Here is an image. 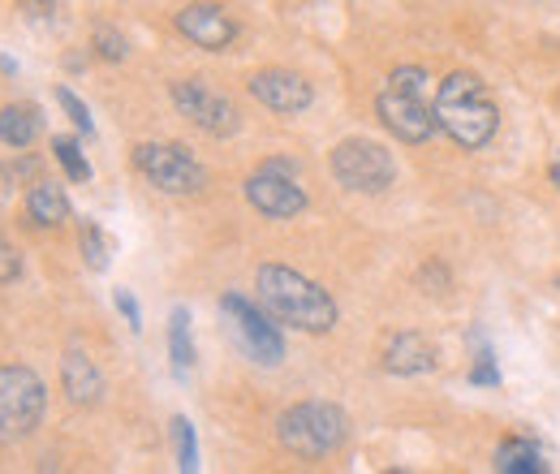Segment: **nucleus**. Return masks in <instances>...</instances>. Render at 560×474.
Wrapping results in <instances>:
<instances>
[{
	"label": "nucleus",
	"mask_w": 560,
	"mask_h": 474,
	"mask_svg": "<svg viewBox=\"0 0 560 474\" xmlns=\"http://www.w3.org/2000/svg\"><path fill=\"white\" fill-rule=\"evenodd\" d=\"M173 104H177V113H182L186 122H195V126L211 138L237 135V126H242L233 100L220 95L208 78H182V82H173Z\"/></svg>",
	"instance_id": "obj_9"
},
{
	"label": "nucleus",
	"mask_w": 560,
	"mask_h": 474,
	"mask_svg": "<svg viewBox=\"0 0 560 474\" xmlns=\"http://www.w3.org/2000/svg\"><path fill=\"white\" fill-rule=\"evenodd\" d=\"M220 315H224V328H229L233 345H237L250 362H259V367H280V362H284L280 324L264 307H255V302L242 298V293H224V298H220Z\"/></svg>",
	"instance_id": "obj_5"
},
{
	"label": "nucleus",
	"mask_w": 560,
	"mask_h": 474,
	"mask_svg": "<svg viewBox=\"0 0 560 474\" xmlns=\"http://www.w3.org/2000/svg\"><path fill=\"white\" fill-rule=\"evenodd\" d=\"M57 104L66 108V117H70L73 126L82 130V135H86V138H95V122H91V108H86V104H82V100L73 95L70 86H57Z\"/></svg>",
	"instance_id": "obj_23"
},
{
	"label": "nucleus",
	"mask_w": 560,
	"mask_h": 474,
	"mask_svg": "<svg viewBox=\"0 0 560 474\" xmlns=\"http://www.w3.org/2000/svg\"><path fill=\"white\" fill-rule=\"evenodd\" d=\"M61 389H66V397L73 406H95L104 397V375L82 349H70L61 358Z\"/></svg>",
	"instance_id": "obj_13"
},
{
	"label": "nucleus",
	"mask_w": 560,
	"mask_h": 474,
	"mask_svg": "<svg viewBox=\"0 0 560 474\" xmlns=\"http://www.w3.org/2000/svg\"><path fill=\"white\" fill-rule=\"evenodd\" d=\"M495 471H504V474H544V471H548V462H544V453H539V444H535V440L513 436V440H504V444L495 449Z\"/></svg>",
	"instance_id": "obj_17"
},
{
	"label": "nucleus",
	"mask_w": 560,
	"mask_h": 474,
	"mask_svg": "<svg viewBox=\"0 0 560 474\" xmlns=\"http://www.w3.org/2000/svg\"><path fill=\"white\" fill-rule=\"evenodd\" d=\"M168 354H173L177 380H186V371L195 367V340H190V311L186 307H173V315H168Z\"/></svg>",
	"instance_id": "obj_18"
},
{
	"label": "nucleus",
	"mask_w": 560,
	"mask_h": 474,
	"mask_svg": "<svg viewBox=\"0 0 560 474\" xmlns=\"http://www.w3.org/2000/svg\"><path fill=\"white\" fill-rule=\"evenodd\" d=\"M277 436L293 458H302V462H324V458L341 453V444L350 440V418H346L341 406L302 402V406L280 414Z\"/></svg>",
	"instance_id": "obj_4"
},
{
	"label": "nucleus",
	"mask_w": 560,
	"mask_h": 474,
	"mask_svg": "<svg viewBox=\"0 0 560 474\" xmlns=\"http://www.w3.org/2000/svg\"><path fill=\"white\" fill-rule=\"evenodd\" d=\"M470 384H500V371H495V358H491V349L479 354V362H475V371H470Z\"/></svg>",
	"instance_id": "obj_26"
},
{
	"label": "nucleus",
	"mask_w": 560,
	"mask_h": 474,
	"mask_svg": "<svg viewBox=\"0 0 560 474\" xmlns=\"http://www.w3.org/2000/svg\"><path fill=\"white\" fill-rule=\"evenodd\" d=\"M250 95L272 113H302L315 104L311 82L302 73H289V69H259L250 78Z\"/></svg>",
	"instance_id": "obj_12"
},
{
	"label": "nucleus",
	"mask_w": 560,
	"mask_h": 474,
	"mask_svg": "<svg viewBox=\"0 0 560 474\" xmlns=\"http://www.w3.org/2000/svg\"><path fill=\"white\" fill-rule=\"evenodd\" d=\"M22 207H26V220L39 224V229H61V224L70 220V199H66V190H61L57 182H48V177L31 182L26 204Z\"/></svg>",
	"instance_id": "obj_15"
},
{
	"label": "nucleus",
	"mask_w": 560,
	"mask_h": 474,
	"mask_svg": "<svg viewBox=\"0 0 560 474\" xmlns=\"http://www.w3.org/2000/svg\"><path fill=\"white\" fill-rule=\"evenodd\" d=\"M552 186L560 190V155H557V164H552Z\"/></svg>",
	"instance_id": "obj_27"
},
{
	"label": "nucleus",
	"mask_w": 560,
	"mask_h": 474,
	"mask_svg": "<svg viewBox=\"0 0 560 474\" xmlns=\"http://www.w3.org/2000/svg\"><path fill=\"white\" fill-rule=\"evenodd\" d=\"M557 285H560V280H557Z\"/></svg>",
	"instance_id": "obj_29"
},
{
	"label": "nucleus",
	"mask_w": 560,
	"mask_h": 474,
	"mask_svg": "<svg viewBox=\"0 0 560 474\" xmlns=\"http://www.w3.org/2000/svg\"><path fill=\"white\" fill-rule=\"evenodd\" d=\"M91 48H95V57H100V61H108V66H117V61H126V57H130L126 35H121V31H113V26H95V31H91Z\"/></svg>",
	"instance_id": "obj_21"
},
{
	"label": "nucleus",
	"mask_w": 560,
	"mask_h": 474,
	"mask_svg": "<svg viewBox=\"0 0 560 474\" xmlns=\"http://www.w3.org/2000/svg\"><path fill=\"white\" fill-rule=\"evenodd\" d=\"M44 130V117L35 104H4L0 108V142L9 151H26Z\"/></svg>",
	"instance_id": "obj_16"
},
{
	"label": "nucleus",
	"mask_w": 560,
	"mask_h": 474,
	"mask_svg": "<svg viewBox=\"0 0 560 474\" xmlns=\"http://www.w3.org/2000/svg\"><path fill=\"white\" fill-rule=\"evenodd\" d=\"M4 182H9V173H4V164H0V186H4Z\"/></svg>",
	"instance_id": "obj_28"
},
{
	"label": "nucleus",
	"mask_w": 560,
	"mask_h": 474,
	"mask_svg": "<svg viewBox=\"0 0 560 474\" xmlns=\"http://www.w3.org/2000/svg\"><path fill=\"white\" fill-rule=\"evenodd\" d=\"M18 271H22V255H18V246H9V242L0 238V285L18 280Z\"/></svg>",
	"instance_id": "obj_25"
},
{
	"label": "nucleus",
	"mask_w": 560,
	"mask_h": 474,
	"mask_svg": "<svg viewBox=\"0 0 560 474\" xmlns=\"http://www.w3.org/2000/svg\"><path fill=\"white\" fill-rule=\"evenodd\" d=\"M375 113L384 122V130L410 147H419L435 135V108H431V73L419 66L393 69L388 86L375 95Z\"/></svg>",
	"instance_id": "obj_3"
},
{
	"label": "nucleus",
	"mask_w": 560,
	"mask_h": 474,
	"mask_svg": "<svg viewBox=\"0 0 560 474\" xmlns=\"http://www.w3.org/2000/svg\"><path fill=\"white\" fill-rule=\"evenodd\" d=\"M332 177L353 195H384L397 182V160L375 138H346L332 151Z\"/></svg>",
	"instance_id": "obj_8"
},
{
	"label": "nucleus",
	"mask_w": 560,
	"mask_h": 474,
	"mask_svg": "<svg viewBox=\"0 0 560 474\" xmlns=\"http://www.w3.org/2000/svg\"><path fill=\"white\" fill-rule=\"evenodd\" d=\"M173 440H177V471H199V440H195V423L190 418H173Z\"/></svg>",
	"instance_id": "obj_20"
},
{
	"label": "nucleus",
	"mask_w": 560,
	"mask_h": 474,
	"mask_svg": "<svg viewBox=\"0 0 560 474\" xmlns=\"http://www.w3.org/2000/svg\"><path fill=\"white\" fill-rule=\"evenodd\" d=\"M255 289H259V302L264 311L284 324V328H298V333H332L337 328V302L328 289H319L311 276L293 268H280V264H264L255 276Z\"/></svg>",
	"instance_id": "obj_1"
},
{
	"label": "nucleus",
	"mask_w": 560,
	"mask_h": 474,
	"mask_svg": "<svg viewBox=\"0 0 560 474\" xmlns=\"http://www.w3.org/2000/svg\"><path fill=\"white\" fill-rule=\"evenodd\" d=\"M177 31L203 53H224L237 39V22L220 4H186V9H177Z\"/></svg>",
	"instance_id": "obj_11"
},
{
	"label": "nucleus",
	"mask_w": 560,
	"mask_h": 474,
	"mask_svg": "<svg viewBox=\"0 0 560 474\" xmlns=\"http://www.w3.org/2000/svg\"><path fill=\"white\" fill-rule=\"evenodd\" d=\"M113 302H117V311L126 315V324H130V333H142V311H139V298L130 293V289H117L113 293Z\"/></svg>",
	"instance_id": "obj_24"
},
{
	"label": "nucleus",
	"mask_w": 560,
	"mask_h": 474,
	"mask_svg": "<svg viewBox=\"0 0 560 474\" xmlns=\"http://www.w3.org/2000/svg\"><path fill=\"white\" fill-rule=\"evenodd\" d=\"M384 371L388 375H427L435 371V345L419 333H401L384 349Z\"/></svg>",
	"instance_id": "obj_14"
},
{
	"label": "nucleus",
	"mask_w": 560,
	"mask_h": 474,
	"mask_svg": "<svg viewBox=\"0 0 560 474\" xmlns=\"http://www.w3.org/2000/svg\"><path fill=\"white\" fill-rule=\"evenodd\" d=\"M52 155H57V164L66 169V177H70V182H91V164H86V155H82L78 138L57 135L52 138Z\"/></svg>",
	"instance_id": "obj_19"
},
{
	"label": "nucleus",
	"mask_w": 560,
	"mask_h": 474,
	"mask_svg": "<svg viewBox=\"0 0 560 474\" xmlns=\"http://www.w3.org/2000/svg\"><path fill=\"white\" fill-rule=\"evenodd\" d=\"M431 108H435L440 130L453 138L457 147H466V151L488 147L491 138H495V130H500V108L491 100L488 82L479 73H466V69L462 73H448L435 86Z\"/></svg>",
	"instance_id": "obj_2"
},
{
	"label": "nucleus",
	"mask_w": 560,
	"mask_h": 474,
	"mask_svg": "<svg viewBox=\"0 0 560 474\" xmlns=\"http://www.w3.org/2000/svg\"><path fill=\"white\" fill-rule=\"evenodd\" d=\"M135 169L160 190V195H203L208 186V169L177 142H139L135 147Z\"/></svg>",
	"instance_id": "obj_7"
},
{
	"label": "nucleus",
	"mask_w": 560,
	"mask_h": 474,
	"mask_svg": "<svg viewBox=\"0 0 560 474\" xmlns=\"http://www.w3.org/2000/svg\"><path fill=\"white\" fill-rule=\"evenodd\" d=\"M44 409H48V389L31 367L22 362L0 367V444L26 440L39 427Z\"/></svg>",
	"instance_id": "obj_6"
},
{
	"label": "nucleus",
	"mask_w": 560,
	"mask_h": 474,
	"mask_svg": "<svg viewBox=\"0 0 560 474\" xmlns=\"http://www.w3.org/2000/svg\"><path fill=\"white\" fill-rule=\"evenodd\" d=\"M82 259L91 271H104L108 268V238L95 220H82Z\"/></svg>",
	"instance_id": "obj_22"
},
{
	"label": "nucleus",
	"mask_w": 560,
	"mask_h": 474,
	"mask_svg": "<svg viewBox=\"0 0 560 474\" xmlns=\"http://www.w3.org/2000/svg\"><path fill=\"white\" fill-rule=\"evenodd\" d=\"M246 199L268 220H293L298 211H306V190H302L293 164H284V160H268L259 173H250Z\"/></svg>",
	"instance_id": "obj_10"
}]
</instances>
